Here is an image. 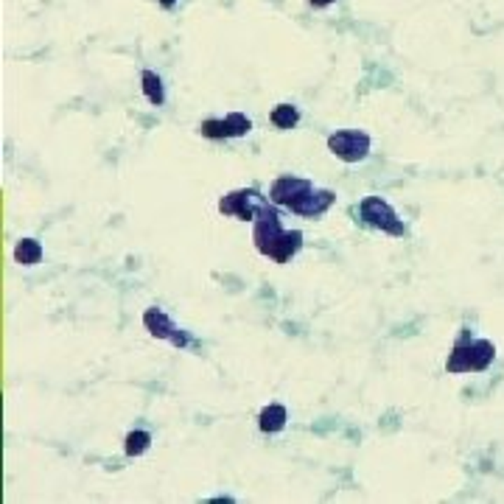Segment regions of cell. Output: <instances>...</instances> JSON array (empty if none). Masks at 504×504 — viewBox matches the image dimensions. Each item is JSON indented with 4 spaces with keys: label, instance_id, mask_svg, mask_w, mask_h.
<instances>
[{
    "label": "cell",
    "instance_id": "30bf717a",
    "mask_svg": "<svg viewBox=\"0 0 504 504\" xmlns=\"http://www.w3.org/2000/svg\"><path fill=\"white\" fill-rule=\"evenodd\" d=\"M140 82H143V96H146L155 107H163L166 104V87H163V79L157 73H152V70H143Z\"/></svg>",
    "mask_w": 504,
    "mask_h": 504
},
{
    "label": "cell",
    "instance_id": "e0dca14e",
    "mask_svg": "<svg viewBox=\"0 0 504 504\" xmlns=\"http://www.w3.org/2000/svg\"><path fill=\"white\" fill-rule=\"evenodd\" d=\"M177 3V0H160V6H166V9H171Z\"/></svg>",
    "mask_w": 504,
    "mask_h": 504
},
{
    "label": "cell",
    "instance_id": "5bb4252c",
    "mask_svg": "<svg viewBox=\"0 0 504 504\" xmlns=\"http://www.w3.org/2000/svg\"><path fill=\"white\" fill-rule=\"evenodd\" d=\"M225 123H227L230 137H244V134L252 129V121H250L244 112H230V115L225 118Z\"/></svg>",
    "mask_w": 504,
    "mask_h": 504
},
{
    "label": "cell",
    "instance_id": "3957f363",
    "mask_svg": "<svg viewBox=\"0 0 504 504\" xmlns=\"http://www.w3.org/2000/svg\"><path fill=\"white\" fill-rule=\"evenodd\" d=\"M358 213H362V219H365L370 227H376V230H381V233H390V236H403V233H406V227H403V222L398 219V213L392 210V205H390L387 199H381V196H367V199H362V205H358Z\"/></svg>",
    "mask_w": 504,
    "mask_h": 504
},
{
    "label": "cell",
    "instance_id": "8992f818",
    "mask_svg": "<svg viewBox=\"0 0 504 504\" xmlns=\"http://www.w3.org/2000/svg\"><path fill=\"white\" fill-rule=\"evenodd\" d=\"M263 202H266V199H263L255 188H241V191L227 193V196L219 202V210H222L225 216H236V219H241V222H255V213H258V207H261Z\"/></svg>",
    "mask_w": 504,
    "mask_h": 504
},
{
    "label": "cell",
    "instance_id": "52a82bcc",
    "mask_svg": "<svg viewBox=\"0 0 504 504\" xmlns=\"http://www.w3.org/2000/svg\"><path fill=\"white\" fill-rule=\"evenodd\" d=\"M143 325H146V331L155 336V339H168L174 347H188L191 345V336L185 331H180L171 317L160 309H149L146 314H143Z\"/></svg>",
    "mask_w": 504,
    "mask_h": 504
},
{
    "label": "cell",
    "instance_id": "8fae6325",
    "mask_svg": "<svg viewBox=\"0 0 504 504\" xmlns=\"http://www.w3.org/2000/svg\"><path fill=\"white\" fill-rule=\"evenodd\" d=\"M15 261H17V263H23V266H34V263H40V261H42V247H40V241H34V238H23V241L15 247Z\"/></svg>",
    "mask_w": 504,
    "mask_h": 504
},
{
    "label": "cell",
    "instance_id": "4fadbf2b",
    "mask_svg": "<svg viewBox=\"0 0 504 504\" xmlns=\"http://www.w3.org/2000/svg\"><path fill=\"white\" fill-rule=\"evenodd\" d=\"M152 446V435L149 431H129L126 435V443H123V451L129 454V457H140V454H146V449Z\"/></svg>",
    "mask_w": 504,
    "mask_h": 504
},
{
    "label": "cell",
    "instance_id": "5b68a950",
    "mask_svg": "<svg viewBox=\"0 0 504 504\" xmlns=\"http://www.w3.org/2000/svg\"><path fill=\"white\" fill-rule=\"evenodd\" d=\"M314 191V182L311 180H303V177H277L275 182H272V188H269V199L275 202V205H280V207H289V210H295L309 193Z\"/></svg>",
    "mask_w": 504,
    "mask_h": 504
},
{
    "label": "cell",
    "instance_id": "9a60e30c",
    "mask_svg": "<svg viewBox=\"0 0 504 504\" xmlns=\"http://www.w3.org/2000/svg\"><path fill=\"white\" fill-rule=\"evenodd\" d=\"M199 132H202L205 137H210V140H222V137H230L225 118H222V121H216V118H210V121H202V123H199Z\"/></svg>",
    "mask_w": 504,
    "mask_h": 504
},
{
    "label": "cell",
    "instance_id": "7a4b0ae2",
    "mask_svg": "<svg viewBox=\"0 0 504 504\" xmlns=\"http://www.w3.org/2000/svg\"><path fill=\"white\" fill-rule=\"evenodd\" d=\"M493 356H496L493 342H487V339H468V336H462V339L454 345V350L449 353L446 370H449V373H454V376H457V373H482V370H487V367H490Z\"/></svg>",
    "mask_w": 504,
    "mask_h": 504
},
{
    "label": "cell",
    "instance_id": "ba28073f",
    "mask_svg": "<svg viewBox=\"0 0 504 504\" xmlns=\"http://www.w3.org/2000/svg\"><path fill=\"white\" fill-rule=\"evenodd\" d=\"M336 202V196H333V191H328V188H314L292 213H297V216H303V219H317V216H322L325 210H331V205Z\"/></svg>",
    "mask_w": 504,
    "mask_h": 504
},
{
    "label": "cell",
    "instance_id": "7c38bea8",
    "mask_svg": "<svg viewBox=\"0 0 504 504\" xmlns=\"http://www.w3.org/2000/svg\"><path fill=\"white\" fill-rule=\"evenodd\" d=\"M269 121H272L277 129H292V126H297V121H300V110L292 107V104H277V107L272 110Z\"/></svg>",
    "mask_w": 504,
    "mask_h": 504
},
{
    "label": "cell",
    "instance_id": "6da1fadb",
    "mask_svg": "<svg viewBox=\"0 0 504 504\" xmlns=\"http://www.w3.org/2000/svg\"><path fill=\"white\" fill-rule=\"evenodd\" d=\"M252 241H255V250L261 255L272 258L275 263H289L303 247V233L300 230H283L277 207L263 202L258 207V213H255Z\"/></svg>",
    "mask_w": 504,
    "mask_h": 504
},
{
    "label": "cell",
    "instance_id": "9c48e42d",
    "mask_svg": "<svg viewBox=\"0 0 504 504\" xmlns=\"http://www.w3.org/2000/svg\"><path fill=\"white\" fill-rule=\"evenodd\" d=\"M286 420H289V415H286V406H280V403H269L258 415V426H261V431H266V435L280 431L286 426Z\"/></svg>",
    "mask_w": 504,
    "mask_h": 504
},
{
    "label": "cell",
    "instance_id": "2e32d148",
    "mask_svg": "<svg viewBox=\"0 0 504 504\" xmlns=\"http://www.w3.org/2000/svg\"><path fill=\"white\" fill-rule=\"evenodd\" d=\"M331 3H333V0H311V6H317V9H325Z\"/></svg>",
    "mask_w": 504,
    "mask_h": 504
},
{
    "label": "cell",
    "instance_id": "277c9868",
    "mask_svg": "<svg viewBox=\"0 0 504 504\" xmlns=\"http://www.w3.org/2000/svg\"><path fill=\"white\" fill-rule=\"evenodd\" d=\"M328 152L342 163H358L370 155V134L358 129H342L328 137Z\"/></svg>",
    "mask_w": 504,
    "mask_h": 504
}]
</instances>
